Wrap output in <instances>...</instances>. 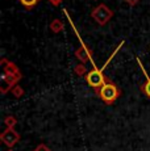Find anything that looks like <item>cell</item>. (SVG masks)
Segmentation results:
<instances>
[{
  "label": "cell",
  "mask_w": 150,
  "mask_h": 151,
  "mask_svg": "<svg viewBox=\"0 0 150 151\" xmlns=\"http://www.w3.org/2000/svg\"><path fill=\"white\" fill-rule=\"evenodd\" d=\"M97 96L102 99L105 104H112L119 99L120 96V91L116 86L112 82H105L100 87L99 89H96Z\"/></svg>",
  "instance_id": "1"
},
{
  "label": "cell",
  "mask_w": 150,
  "mask_h": 151,
  "mask_svg": "<svg viewBox=\"0 0 150 151\" xmlns=\"http://www.w3.org/2000/svg\"><path fill=\"white\" fill-rule=\"evenodd\" d=\"M91 16L99 25H105V24H108V22L111 21V19L113 17V12L108 8V5L100 4L92 9Z\"/></svg>",
  "instance_id": "2"
},
{
  "label": "cell",
  "mask_w": 150,
  "mask_h": 151,
  "mask_svg": "<svg viewBox=\"0 0 150 151\" xmlns=\"http://www.w3.org/2000/svg\"><path fill=\"white\" fill-rule=\"evenodd\" d=\"M86 82L94 89H99L100 87L105 83V78H104V75H103V70H99L95 67L94 70L88 71L87 75H86Z\"/></svg>",
  "instance_id": "3"
},
{
  "label": "cell",
  "mask_w": 150,
  "mask_h": 151,
  "mask_svg": "<svg viewBox=\"0 0 150 151\" xmlns=\"http://www.w3.org/2000/svg\"><path fill=\"white\" fill-rule=\"evenodd\" d=\"M0 139L3 141V143L8 147V149H12L13 146L20 141V134L15 130V127H5V130L1 133Z\"/></svg>",
  "instance_id": "4"
},
{
  "label": "cell",
  "mask_w": 150,
  "mask_h": 151,
  "mask_svg": "<svg viewBox=\"0 0 150 151\" xmlns=\"http://www.w3.org/2000/svg\"><path fill=\"white\" fill-rule=\"evenodd\" d=\"M3 86H1V93L5 95L9 89H12L15 86H17V82H19L21 78L19 76H15V75H11V74H7V72H3Z\"/></svg>",
  "instance_id": "5"
},
{
  "label": "cell",
  "mask_w": 150,
  "mask_h": 151,
  "mask_svg": "<svg viewBox=\"0 0 150 151\" xmlns=\"http://www.w3.org/2000/svg\"><path fill=\"white\" fill-rule=\"evenodd\" d=\"M1 66H3V70H4V72H7V74H11V75H15V76L21 78V74H20L19 68L16 67L15 63L9 62V60H7V59H3V60H1Z\"/></svg>",
  "instance_id": "6"
},
{
  "label": "cell",
  "mask_w": 150,
  "mask_h": 151,
  "mask_svg": "<svg viewBox=\"0 0 150 151\" xmlns=\"http://www.w3.org/2000/svg\"><path fill=\"white\" fill-rule=\"evenodd\" d=\"M136 59H137V63H138V65H140L141 70H142L144 75H145V76H146V83L141 86V91H142V93L145 95V96H148V97L150 99V76H148V74H146V71H145V68H144L142 63H141L140 58H136Z\"/></svg>",
  "instance_id": "7"
},
{
  "label": "cell",
  "mask_w": 150,
  "mask_h": 151,
  "mask_svg": "<svg viewBox=\"0 0 150 151\" xmlns=\"http://www.w3.org/2000/svg\"><path fill=\"white\" fill-rule=\"evenodd\" d=\"M50 30L53 32V33H59V32H62L63 30V22L58 19L53 20V21L50 22Z\"/></svg>",
  "instance_id": "8"
},
{
  "label": "cell",
  "mask_w": 150,
  "mask_h": 151,
  "mask_svg": "<svg viewBox=\"0 0 150 151\" xmlns=\"http://www.w3.org/2000/svg\"><path fill=\"white\" fill-rule=\"evenodd\" d=\"M74 71L78 76H86V75H87V68H86V65H83V63L75 66Z\"/></svg>",
  "instance_id": "9"
},
{
  "label": "cell",
  "mask_w": 150,
  "mask_h": 151,
  "mask_svg": "<svg viewBox=\"0 0 150 151\" xmlns=\"http://www.w3.org/2000/svg\"><path fill=\"white\" fill-rule=\"evenodd\" d=\"M19 3H21L22 5H24L25 8H28V9H30V8H33L34 5L37 4V3L40 1V0H17Z\"/></svg>",
  "instance_id": "10"
},
{
  "label": "cell",
  "mask_w": 150,
  "mask_h": 151,
  "mask_svg": "<svg viewBox=\"0 0 150 151\" xmlns=\"http://www.w3.org/2000/svg\"><path fill=\"white\" fill-rule=\"evenodd\" d=\"M11 92H12V95H13L15 97H17V99L21 97L22 95H24V89H22L20 86H15L12 89H11Z\"/></svg>",
  "instance_id": "11"
},
{
  "label": "cell",
  "mask_w": 150,
  "mask_h": 151,
  "mask_svg": "<svg viewBox=\"0 0 150 151\" xmlns=\"http://www.w3.org/2000/svg\"><path fill=\"white\" fill-rule=\"evenodd\" d=\"M16 118L13 117V116H8V117H5V120H4V124H5V126L7 127H11V126H13L15 127L16 126Z\"/></svg>",
  "instance_id": "12"
},
{
  "label": "cell",
  "mask_w": 150,
  "mask_h": 151,
  "mask_svg": "<svg viewBox=\"0 0 150 151\" xmlns=\"http://www.w3.org/2000/svg\"><path fill=\"white\" fill-rule=\"evenodd\" d=\"M33 151H51V150L49 149V147L46 146V145L41 143V145H38V146H37V147H36V149H34Z\"/></svg>",
  "instance_id": "13"
},
{
  "label": "cell",
  "mask_w": 150,
  "mask_h": 151,
  "mask_svg": "<svg viewBox=\"0 0 150 151\" xmlns=\"http://www.w3.org/2000/svg\"><path fill=\"white\" fill-rule=\"evenodd\" d=\"M124 1H125L126 4H129V5H132V7H133V5H136L138 1H140V0H124Z\"/></svg>",
  "instance_id": "14"
},
{
  "label": "cell",
  "mask_w": 150,
  "mask_h": 151,
  "mask_svg": "<svg viewBox=\"0 0 150 151\" xmlns=\"http://www.w3.org/2000/svg\"><path fill=\"white\" fill-rule=\"evenodd\" d=\"M49 1H50L51 4H53V5H59L62 0H49Z\"/></svg>",
  "instance_id": "15"
},
{
  "label": "cell",
  "mask_w": 150,
  "mask_h": 151,
  "mask_svg": "<svg viewBox=\"0 0 150 151\" xmlns=\"http://www.w3.org/2000/svg\"><path fill=\"white\" fill-rule=\"evenodd\" d=\"M8 151H13V150H12V149H9V150H8Z\"/></svg>",
  "instance_id": "16"
},
{
  "label": "cell",
  "mask_w": 150,
  "mask_h": 151,
  "mask_svg": "<svg viewBox=\"0 0 150 151\" xmlns=\"http://www.w3.org/2000/svg\"><path fill=\"white\" fill-rule=\"evenodd\" d=\"M95 1H96V0H95Z\"/></svg>",
  "instance_id": "17"
}]
</instances>
